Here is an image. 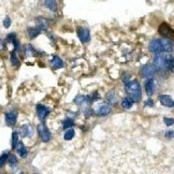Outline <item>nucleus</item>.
Returning <instances> with one entry per match:
<instances>
[{
	"label": "nucleus",
	"instance_id": "25",
	"mask_svg": "<svg viewBox=\"0 0 174 174\" xmlns=\"http://www.w3.org/2000/svg\"><path fill=\"white\" fill-rule=\"evenodd\" d=\"M74 125V122L72 119H66L64 122V129H68V128H71V126Z\"/></svg>",
	"mask_w": 174,
	"mask_h": 174
},
{
	"label": "nucleus",
	"instance_id": "14",
	"mask_svg": "<svg viewBox=\"0 0 174 174\" xmlns=\"http://www.w3.org/2000/svg\"><path fill=\"white\" fill-rule=\"evenodd\" d=\"M162 44L164 46V50L165 52H172L173 51V45L172 43L167 39H162Z\"/></svg>",
	"mask_w": 174,
	"mask_h": 174
},
{
	"label": "nucleus",
	"instance_id": "28",
	"mask_svg": "<svg viewBox=\"0 0 174 174\" xmlns=\"http://www.w3.org/2000/svg\"><path fill=\"white\" fill-rule=\"evenodd\" d=\"M11 24H12L11 19L9 17H6V19L4 20V26H5V28H9L11 26Z\"/></svg>",
	"mask_w": 174,
	"mask_h": 174
},
{
	"label": "nucleus",
	"instance_id": "20",
	"mask_svg": "<svg viewBox=\"0 0 174 174\" xmlns=\"http://www.w3.org/2000/svg\"><path fill=\"white\" fill-rule=\"evenodd\" d=\"M37 23H38V26H39V29H41V30H46V29H47L48 24H47L46 19H45L39 18V19H37Z\"/></svg>",
	"mask_w": 174,
	"mask_h": 174
},
{
	"label": "nucleus",
	"instance_id": "3",
	"mask_svg": "<svg viewBox=\"0 0 174 174\" xmlns=\"http://www.w3.org/2000/svg\"><path fill=\"white\" fill-rule=\"evenodd\" d=\"M159 32L162 37H164L165 39H174V31L165 23H163L161 24V26H159Z\"/></svg>",
	"mask_w": 174,
	"mask_h": 174
},
{
	"label": "nucleus",
	"instance_id": "31",
	"mask_svg": "<svg viewBox=\"0 0 174 174\" xmlns=\"http://www.w3.org/2000/svg\"><path fill=\"white\" fill-rule=\"evenodd\" d=\"M145 105H148V106H153V100L152 99H148V100H146L145 101Z\"/></svg>",
	"mask_w": 174,
	"mask_h": 174
},
{
	"label": "nucleus",
	"instance_id": "6",
	"mask_svg": "<svg viewBox=\"0 0 174 174\" xmlns=\"http://www.w3.org/2000/svg\"><path fill=\"white\" fill-rule=\"evenodd\" d=\"M77 33L78 36V39L82 43H87L90 39V32L87 28L84 27H78L77 29Z\"/></svg>",
	"mask_w": 174,
	"mask_h": 174
},
{
	"label": "nucleus",
	"instance_id": "23",
	"mask_svg": "<svg viewBox=\"0 0 174 174\" xmlns=\"http://www.w3.org/2000/svg\"><path fill=\"white\" fill-rule=\"evenodd\" d=\"M11 61H12V64L13 65H16V66H19L20 64L19 60V58L16 56L15 53H12V55H11Z\"/></svg>",
	"mask_w": 174,
	"mask_h": 174
},
{
	"label": "nucleus",
	"instance_id": "24",
	"mask_svg": "<svg viewBox=\"0 0 174 174\" xmlns=\"http://www.w3.org/2000/svg\"><path fill=\"white\" fill-rule=\"evenodd\" d=\"M8 162H9V164H10V165L11 166H16L17 165V163H18V160H17V159H16V157L15 156H10L9 158H8Z\"/></svg>",
	"mask_w": 174,
	"mask_h": 174
},
{
	"label": "nucleus",
	"instance_id": "15",
	"mask_svg": "<svg viewBox=\"0 0 174 174\" xmlns=\"http://www.w3.org/2000/svg\"><path fill=\"white\" fill-rule=\"evenodd\" d=\"M111 107H110L109 105H107V104H103V105H101L97 111V113L98 115H100V116H106V115H108L110 112H111Z\"/></svg>",
	"mask_w": 174,
	"mask_h": 174
},
{
	"label": "nucleus",
	"instance_id": "8",
	"mask_svg": "<svg viewBox=\"0 0 174 174\" xmlns=\"http://www.w3.org/2000/svg\"><path fill=\"white\" fill-rule=\"evenodd\" d=\"M37 113H38V117L39 119L44 120L46 117L48 116V114L50 113V110L48 109L47 107H45V105L43 104H38L37 107Z\"/></svg>",
	"mask_w": 174,
	"mask_h": 174
},
{
	"label": "nucleus",
	"instance_id": "1",
	"mask_svg": "<svg viewBox=\"0 0 174 174\" xmlns=\"http://www.w3.org/2000/svg\"><path fill=\"white\" fill-rule=\"evenodd\" d=\"M155 66L159 69H166L174 71V58L169 52L158 53L154 58Z\"/></svg>",
	"mask_w": 174,
	"mask_h": 174
},
{
	"label": "nucleus",
	"instance_id": "22",
	"mask_svg": "<svg viewBox=\"0 0 174 174\" xmlns=\"http://www.w3.org/2000/svg\"><path fill=\"white\" fill-rule=\"evenodd\" d=\"M19 145V134L18 132H13L12 134V148H16Z\"/></svg>",
	"mask_w": 174,
	"mask_h": 174
},
{
	"label": "nucleus",
	"instance_id": "18",
	"mask_svg": "<svg viewBox=\"0 0 174 174\" xmlns=\"http://www.w3.org/2000/svg\"><path fill=\"white\" fill-rule=\"evenodd\" d=\"M52 65L54 68H62L64 66V63L60 58L54 57L52 60Z\"/></svg>",
	"mask_w": 174,
	"mask_h": 174
},
{
	"label": "nucleus",
	"instance_id": "10",
	"mask_svg": "<svg viewBox=\"0 0 174 174\" xmlns=\"http://www.w3.org/2000/svg\"><path fill=\"white\" fill-rule=\"evenodd\" d=\"M17 112L16 111H9L5 114V121H6L7 125L9 126H12L15 125V123L17 121Z\"/></svg>",
	"mask_w": 174,
	"mask_h": 174
},
{
	"label": "nucleus",
	"instance_id": "32",
	"mask_svg": "<svg viewBox=\"0 0 174 174\" xmlns=\"http://www.w3.org/2000/svg\"><path fill=\"white\" fill-rule=\"evenodd\" d=\"M3 47H4L3 41H2V40H0V50H1V49H3Z\"/></svg>",
	"mask_w": 174,
	"mask_h": 174
},
{
	"label": "nucleus",
	"instance_id": "2",
	"mask_svg": "<svg viewBox=\"0 0 174 174\" xmlns=\"http://www.w3.org/2000/svg\"><path fill=\"white\" fill-rule=\"evenodd\" d=\"M125 89L129 94V97H131L134 102H138L141 99V87L137 79L128 82L125 85Z\"/></svg>",
	"mask_w": 174,
	"mask_h": 174
},
{
	"label": "nucleus",
	"instance_id": "27",
	"mask_svg": "<svg viewBox=\"0 0 174 174\" xmlns=\"http://www.w3.org/2000/svg\"><path fill=\"white\" fill-rule=\"evenodd\" d=\"M8 154L6 153H5V154H3L1 157H0V167L6 162V160L8 159Z\"/></svg>",
	"mask_w": 174,
	"mask_h": 174
},
{
	"label": "nucleus",
	"instance_id": "11",
	"mask_svg": "<svg viewBox=\"0 0 174 174\" xmlns=\"http://www.w3.org/2000/svg\"><path fill=\"white\" fill-rule=\"evenodd\" d=\"M20 134L22 137H31L33 134V129L32 125H25L20 129Z\"/></svg>",
	"mask_w": 174,
	"mask_h": 174
},
{
	"label": "nucleus",
	"instance_id": "19",
	"mask_svg": "<svg viewBox=\"0 0 174 174\" xmlns=\"http://www.w3.org/2000/svg\"><path fill=\"white\" fill-rule=\"evenodd\" d=\"M17 149H18V152H19V154L22 157V158H26V156H27V150L25 147V145L22 144V143H19V145H18V146H17Z\"/></svg>",
	"mask_w": 174,
	"mask_h": 174
},
{
	"label": "nucleus",
	"instance_id": "16",
	"mask_svg": "<svg viewBox=\"0 0 174 174\" xmlns=\"http://www.w3.org/2000/svg\"><path fill=\"white\" fill-rule=\"evenodd\" d=\"M45 5L46 8H48L49 10H51L52 12H56L57 8H58L56 0H45Z\"/></svg>",
	"mask_w": 174,
	"mask_h": 174
},
{
	"label": "nucleus",
	"instance_id": "7",
	"mask_svg": "<svg viewBox=\"0 0 174 174\" xmlns=\"http://www.w3.org/2000/svg\"><path fill=\"white\" fill-rule=\"evenodd\" d=\"M156 70H157V67L155 65H148L144 66L143 68L141 69L140 71V73L143 77H148L152 76L156 72Z\"/></svg>",
	"mask_w": 174,
	"mask_h": 174
},
{
	"label": "nucleus",
	"instance_id": "26",
	"mask_svg": "<svg viewBox=\"0 0 174 174\" xmlns=\"http://www.w3.org/2000/svg\"><path fill=\"white\" fill-rule=\"evenodd\" d=\"M164 122H165V124L167 126L173 125L174 118H164Z\"/></svg>",
	"mask_w": 174,
	"mask_h": 174
},
{
	"label": "nucleus",
	"instance_id": "5",
	"mask_svg": "<svg viewBox=\"0 0 174 174\" xmlns=\"http://www.w3.org/2000/svg\"><path fill=\"white\" fill-rule=\"evenodd\" d=\"M149 49H150L151 52H155L157 54L165 52L161 39H153V40H152L150 45H149Z\"/></svg>",
	"mask_w": 174,
	"mask_h": 174
},
{
	"label": "nucleus",
	"instance_id": "17",
	"mask_svg": "<svg viewBox=\"0 0 174 174\" xmlns=\"http://www.w3.org/2000/svg\"><path fill=\"white\" fill-rule=\"evenodd\" d=\"M133 102H134V101H133V99H132L131 97H125L122 101V106L125 109H130V108H131V106H132V104H133Z\"/></svg>",
	"mask_w": 174,
	"mask_h": 174
},
{
	"label": "nucleus",
	"instance_id": "4",
	"mask_svg": "<svg viewBox=\"0 0 174 174\" xmlns=\"http://www.w3.org/2000/svg\"><path fill=\"white\" fill-rule=\"evenodd\" d=\"M38 131H39V137L42 139V141L45 142V143L49 142L51 138V132L49 131V129L47 128L45 123L39 124L38 126Z\"/></svg>",
	"mask_w": 174,
	"mask_h": 174
},
{
	"label": "nucleus",
	"instance_id": "13",
	"mask_svg": "<svg viewBox=\"0 0 174 174\" xmlns=\"http://www.w3.org/2000/svg\"><path fill=\"white\" fill-rule=\"evenodd\" d=\"M27 32L29 35V38L31 39H35L36 37H38L40 32H41V29H39V27H30L27 30Z\"/></svg>",
	"mask_w": 174,
	"mask_h": 174
},
{
	"label": "nucleus",
	"instance_id": "9",
	"mask_svg": "<svg viewBox=\"0 0 174 174\" xmlns=\"http://www.w3.org/2000/svg\"><path fill=\"white\" fill-rule=\"evenodd\" d=\"M159 99L161 104L166 107H174V100L168 95H160L159 96Z\"/></svg>",
	"mask_w": 174,
	"mask_h": 174
},
{
	"label": "nucleus",
	"instance_id": "21",
	"mask_svg": "<svg viewBox=\"0 0 174 174\" xmlns=\"http://www.w3.org/2000/svg\"><path fill=\"white\" fill-rule=\"evenodd\" d=\"M74 136H75V131L73 129H70L65 133L64 138L65 140H71L74 138Z\"/></svg>",
	"mask_w": 174,
	"mask_h": 174
},
{
	"label": "nucleus",
	"instance_id": "30",
	"mask_svg": "<svg viewBox=\"0 0 174 174\" xmlns=\"http://www.w3.org/2000/svg\"><path fill=\"white\" fill-rule=\"evenodd\" d=\"M165 137L167 138H172L174 137V131H168L165 132Z\"/></svg>",
	"mask_w": 174,
	"mask_h": 174
},
{
	"label": "nucleus",
	"instance_id": "12",
	"mask_svg": "<svg viewBox=\"0 0 174 174\" xmlns=\"http://www.w3.org/2000/svg\"><path fill=\"white\" fill-rule=\"evenodd\" d=\"M155 90V83L154 79L153 78H150L148 79V81L145 84V91L147 93V95L152 96Z\"/></svg>",
	"mask_w": 174,
	"mask_h": 174
},
{
	"label": "nucleus",
	"instance_id": "29",
	"mask_svg": "<svg viewBox=\"0 0 174 174\" xmlns=\"http://www.w3.org/2000/svg\"><path fill=\"white\" fill-rule=\"evenodd\" d=\"M75 101H76V103L79 104L84 103L85 102V97H84V96H77V98L75 99Z\"/></svg>",
	"mask_w": 174,
	"mask_h": 174
}]
</instances>
